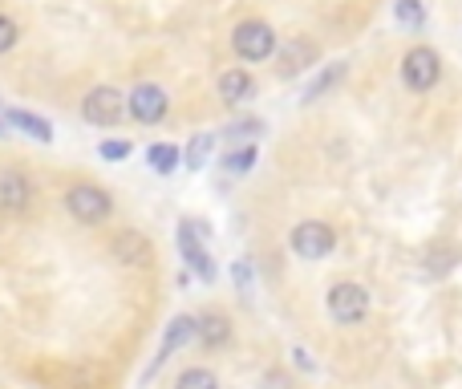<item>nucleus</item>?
<instances>
[{
  "instance_id": "nucleus-4",
  "label": "nucleus",
  "mask_w": 462,
  "mask_h": 389,
  "mask_svg": "<svg viewBox=\"0 0 462 389\" xmlns=\"http://www.w3.org/2000/svg\"><path fill=\"white\" fill-rule=\"evenodd\" d=\"M292 252L300 255V260H325L328 252L337 247V236H333V227L328 223H320V219H309V223H300V227L292 231Z\"/></svg>"
},
{
  "instance_id": "nucleus-12",
  "label": "nucleus",
  "mask_w": 462,
  "mask_h": 389,
  "mask_svg": "<svg viewBox=\"0 0 462 389\" xmlns=\"http://www.w3.org/2000/svg\"><path fill=\"white\" fill-rule=\"evenodd\" d=\"M312 57H317V49H312L309 41H292V45L280 53V69H284V73H300V69H309Z\"/></svg>"
},
{
  "instance_id": "nucleus-7",
  "label": "nucleus",
  "mask_w": 462,
  "mask_h": 389,
  "mask_svg": "<svg viewBox=\"0 0 462 389\" xmlns=\"http://www.w3.org/2000/svg\"><path fill=\"white\" fill-rule=\"evenodd\" d=\"M130 114H134L138 122H159L162 114H167V94H162L159 86H134V94H130Z\"/></svg>"
},
{
  "instance_id": "nucleus-22",
  "label": "nucleus",
  "mask_w": 462,
  "mask_h": 389,
  "mask_svg": "<svg viewBox=\"0 0 462 389\" xmlns=\"http://www.w3.org/2000/svg\"><path fill=\"white\" fill-rule=\"evenodd\" d=\"M13 45H16V24L8 21L5 13H0V53H8Z\"/></svg>"
},
{
  "instance_id": "nucleus-21",
  "label": "nucleus",
  "mask_w": 462,
  "mask_h": 389,
  "mask_svg": "<svg viewBox=\"0 0 462 389\" xmlns=\"http://www.w3.org/2000/svg\"><path fill=\"white\" fill-rule=\"evenodd\" d=\"M114 252H118V260H122V264H134V252H138V255H146V247H143V239L122 236L118 244H114Z\"/></svg>"
},
{
  "instance_id": "nucleus-15",
  "label": "nucleus",
  "mask_w": 462,
  "mask_h": 389,
  "mask_svg": "<svg viewBox=\"0 0 462 389\" xmlns=\"http://www.w3.org/2000/svg\"><path fill=\"white\" fill-rule=\"evenodd\" d=\"M146 159H151V167L159 171V175H171V171L179 167V146H167V143H154L151 151H146Z\"/></svg>"
},
{
  "instance_id": "nucleus-20",
  "label": "nucleus",
  "mask_w": 462,
  "mask_h": 389,
  "mask_svg": "<svg viewBox=\"0 0 462 389\" xmlns=\"http://www.w3.org/2000/svg\"><path fill=\"white\" fill-rule=\"evenodd\" d=\"M341 78H345V65H333V69H328V73H320V78H317V86H312L304 97H309V102H312V97H320V94H325V89H333Z\"/></svg>"
},
{
  "instance_id": "nucleus-8",
  "label": "nucleus",
  "mask_w": 462,
  "mask_h": 389,
  "mask_svg": "<svg viewBox=\"0 0 462 389\" xmlns=\"http://www.w3.org/2000/svg\"><path fill=\"white\" fill-rule=\"evenodd\" d=\"M29 203H32L29 179L16 175V171H5V175H0V211H5V215H16V211H24Z\"/></svg>"
},
{
  "instance_id": "nucleus-14",
  "label": "nucleus",
  "mask_w": 462,
  "mask_h": 389,
  "mask_svg": "<svg viewBox=\"0 0 462 389\" xmlns=\"http://www.w3.org/2000/svg\"><path fill=\"white\" fill-rule=\"evenodd\" d=\"M195 333H199V341H203V345L219 349V345H224L227 337H231V325H227L224 317H216V312H211V317H203V320H199V329H195Z\"/></svg>"
},
{
  "instance_id": "nucleus-6",
  "label": "nucleus",
  "mask_w": 462,
  "mask_h": 389,
  "mask_svg": "<svg viewBox=\"0 0 462 389\" xmlns=\"http://www.w3.org/2000/svg\"><path fill=\"white\" fill-rule=\"evenodd\" d=\"M81 114H86L89 126H114V122L126 114V97H122L118 89H110V86H97V89H89L86 94Z\"/></svg>"
},
{
  "instance_id": "nucleus-3",
  "label": "nucleus",
  "mask_w": 462,
  "mask_h": 389,
  "mask_svg": "<svg viewBox=\"0 0 462 389\" xmlns=\"http://www.w3.org/2000/svg\"><path fill=\"white\" fill-rule=\"evenodd\" d=\"M231 45H236V53L244 57V61H268V57L276 53V32L263 21H244L231 32Z\"/></svg>"
},
{
  "instance_id": "nucleus-10",
  "label": "nucleus",
  "mask_w": 462,
  "mask_h": 389,
  "mask_svg": "<svg viewBox=\"0 0 462 389\" xmlns=\"http://www.w3.org/2000/svg\"><path fill=\"white\" fill-rule=\"evenodd\" d=\"M179 244H183V255H187V264H191V268L199 272L203 280H211V276H216V268H211V255L203 252L199 244H195V231H191V227H183V231H179Z\"/></svg>"
},
{
  "instance_id": "nucleus-9",
  "label": "nucleus",
  "mask_w": 462,
  "mask_h": 389,
  "mask_svg": "<svg viewBox=\"0 0 462 389\" xmlns=\"http://www.w3.org/2000/svg\"><path fill=\"white\" fill-rule=\"evenodd\" d=\"M195 329H199V325H195L191 317H175V320H171L167 337H162V345H159V361H167L171 353L179 349V345H187V341H191V337H195Z\"/></svg>"
},
{
  "instance_id": "nucleus-5",
  "label": "nucleus",
  "mask_w": 462,
  "mask_h": 389,
  "mask_svg": "<svg viewBox=\"0 0 462 389\" xmlns=\"http://www.w3.org/2000/svg\"><path fill=\"white\" fill-rule=\"evenodd\" d=\"M65 207H69V215L78 223H102L106 215H110V195H106L102 187L81 183V187L65 191Z\"/></svg>"
},
{
  "instance_id": "nucleus-18",
  "label": "nucleus",
  "mask_w": 462,
  "mask_h": 389,
  "mask_svg": "<svg viewBox=\"0 0 462 389\" xmlns=\"http://www.w3.org/2000/svg\"><path fill=\"white\" fill-rule=\"evenodd\" d=\"M252 162H255V146H239V151H227L224 167L236 171V175H244V171H252Z\"/></svg>"
},
{
  "instance_id": "nucleus-16",
  "label": "nucleus",
  "mask_w": 462,
  "mask_h": 389,
  "mask_svg": "<svg viewBox=\"0 0 462 389\" xmlns=\"http://www.w3.org/2000/svg\"><path fill=\"white\" fill-rule=\"evenodd\" d=\"M175 389H219V382H216V374H211V369H187L183 377H179L175 382Z\"/></svg>"
},
{
  "instance_id": "nucleus-17",
  "label": "nucleus",
  "mask_w": 462,
  "mask_h": 389,
  "mask_svg": "<svg viewBox=\"0 0 462 389\" xmlns=\"http://www.w3.org/2000/svg\"><path fill=\"white\" fill-rule=\"evenodd\" d=\"M211 146H216V138H211V134H199V138H191V146H187V167H195V171H199L203 162H208Z\"/></svg>"
},
{
  "instance_id": "nucleus-11",
  "label": "nucleus",
  "mask_w": 462,
  "mask_h": 389,
  "mask_svg": "<svg viewBox=\"0 0 462 389\" xmlns=\"http://www.w3.org/2000/svg\"><path fill=\"white\" fill-rule=\"evenodd\" d=\"M252 89H255V81L247 78L244 69H227L224 78H219V97H224V102H244V97H252Z\"/></svg>"
},
{
  "instance_id": "nucleus-23",
  "label": "nucleus",
  "mask_w": 462,
  "mask_h": 389,
  "mask_svg": "<svg viewBox=\"0 0 462 389\" xmlns=\"http://www.w3.org/2000/svg\"><path fill=\"white\" fill-rule=\"evenodd\" d=\"M130 143H102V159H126Z\"/></svg>"
},
{
  "instance_id": "nucleus-13",
  "label": "nucleus",
  "mask_w": 462,
  "mask_h": 389,
  "mask_svg": "<svg viewBox=\"0 0 462 389\" xmlns=\"http://www.w3.org/2000/svg\"><path fill=\"white\" fill-rule=\"evenodd\" d=\"M5 122H8V126H21L24 134L41 138V143H49V138H53V130H49L45 118H32V114H24V110H5Z\"/></svg>"
},
{
  "instance_id": "nucleus-2",
  "label": "nucleus",
  "mask_w": 462,
  "mask_h": 389,
  "mask_svg": "<svg viewBox=\"0 0 462 389\" xmlns=\"http://www.w3.org/2000/svg\"><path fill=\"white\" fill-rule=\"evenodd\" d=\"M365 312H369V292L361 284L345 280V284L328 288V317H333L337 325H361Z\"/></svg>"
},
{
  "instance_id": "nucleus-19",
  "label": "nucleus",
  "mask_w": 462,
  "mask_h": 389,
  "mask_svg": "<svg viewBox=\"0 0 462 389\" xmlns=\"http://www.w3.org/2000/svg\"><path fill=\"white\" fill-rule=\"evenodd\" d=\"M398 21L410 24V29H422V24H426L422 5H418V0H398Z\"/></svg>"
},
{
  "instance_id": "nucleus-1",
  "label": "nucleus",
  "mask_w": 462,
  "mask_h": 389,
  "mask_svg": "<svg viewBox=\"0 0 462 389\" xmlns=\"http://www.w3.org/2000/svg\"><path fill=\"white\" fill-rule=\"evenodd\" d=\"M442 78V57L434 53V49L418 45L410 49L406 57H402V81H406L414 94H426V89H434Z\"/></svg>"
}]
</instances>
